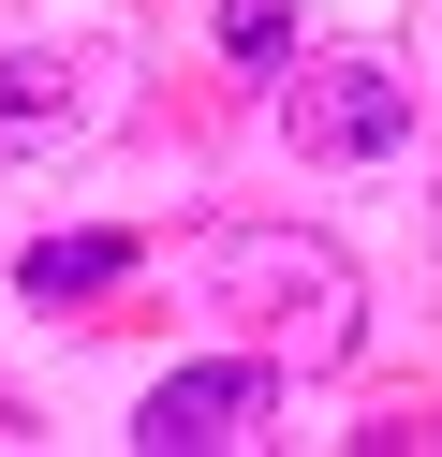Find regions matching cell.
Wrapping results in <instances>:
<instances>
[{
  "label": "cell",
  "mask_w": 442,
  "mask_h": 457,
  "mask_svg": "<svg viewBox=\"0 0 442 457\" xmlns=\"http://www.w3.org/2000/svg\"><path fill=\"white\" fill-rule=\"evenodd\" d=\"M265 413H280V369H265V354H221V369H177V384H147L133 443H147V457H221V443H251Z\"/></svg>",
  "instance_id": "3"
},
{
  "label": "cell",
  "mask_w": 442,
  "mask_h": 457,
  "mask_svg": "<svg viewBox=\"0 0 442 457\" xmlns=\"http://www.w3.org/2000/svg\"><path fill=\"white\" fill-rule=\"evenodd\" d=\"M221 45H236V60H280V45H295V0H221Z\"/></svg>",
  "instance_id": "6"
},
{
  "label": "cell",
  "mask_w": 442,
  "mask_h": 457,
  "mask_svg": "<svg viewBox=\"0 0 442 457\" xmlns=\"http://www.w3.org/2000/svg\"><path fill=\"white\" fill-rule=\"evenodd\" d=\"M59 133H74V74L59 60H0V162H29V148H59Z\"/></svg>",
  "instance_id": "4"
},
{
  "label": "cell",
  "mask_w": 442,
  "mask_h": 457,
  "mask_svg": "<svg viewBox=\"0 0 442 457\" xmlns=\"http://www.w3.org/2000/svg\"><path fill=\"white\" fill-rule=\"evenodd\" d=\"M280 148L295 162H383V148H413V89L383 60H310L280 89Z\"/></svg>",
  "instance_id": "2"
},
{
  "label": "cell",
  "mask_w": 442,
  "mask_h": 457,
  "mask_svg": "<svg viewBox=\"0 0 442 457\" xmlns=\"http://www.w3.org/2000/svg\"><path fill=\"white\" fill-rule=\"evenodd\" d=\"M221 295L251 310L295 369H339V354H354V266H339L324 237H236V251H221Z\"/></svg>",
  "instance_id": "1"
},
{
  "label": "cell",
  "mask_w": 442,
  "mask_h": 457,
  "mask_svg": "<svg viewBox=\"0 0 442 457\" xmlns=\"http://www.w3.org/2000/svg\"><path fill=\"white\" fill-rule=\"evenodd\" d=\"M15 280H29L45 310H74V295H118V280H133V237H45Z\"/></svg>",
  "instance_id": "5"
}]
</instances>
